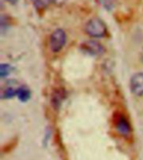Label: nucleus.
<instances>
[{
	"instance_id": "1",
	"label": "nucleus",
	"mask_w": 143,
	"mask_h": 160,
	"mask_svg": "<svg viewBox=\"0 0 143 160\" xmlns=\"http://www.w3.org/2000/svg\"><path fill=\"white\" fill-rule=\"evenodd\" d=\"M85 31L90 37L101 38L104 37L107 32L106 26L102 20L97 18H94L86 23Z\"/></svg>"
},
{
	"instance_id": "7",
	"label": "nucleus",
	"mask_w": 143,
	"mask_h": 160,
	"mask_svg": "<svg viewBox=\"0 0 143 160\" xmlns=\"http://www.w3.org/2000/svg\"><path fill=\"white\" fill-rule=\"evenodd\" d=\"M17 96L19 98V99L25 102L27 100L29 99L30 98V91L27 87L25 86H20L19 90H18Z\"/></svg>"
},
{
	"instance_id": "12",
	"label": "nucleus",
	"mask_w": 143,
	"mask_h": 160,
	"mask_svg": "<svg viewBox=\"0 0 143 160\" xmlns=\"http://www.w3.org/2000/svg\"><path fill=\"white\" fill-rule=\"evenodd\" d=\"M141 60H142V62H143V52H142V54H141Z\"/></svg>"
},
{
	"instance_id": "5",
	"label": "nucleus",
	"mask_w": 143,
	"mask_h": 160,
	"mask_svg": "<svg viewBox=\"0 0 143 160\" xmlns=\"http://www.w3.org/2000/svg\"><path fill=\"white\" fill-rule=\"evenodd\" d=\"M20 86H18L15 81H9L1 88V98H11L17 95L18 90Z\"/></svg>"
},
{
	"instance_id": "8",
	"label": "nucleus",
	"mask_w": 143,
	"mask_h": 160,
	"mask_svg": "<svg viewBox=\"0 0 143 160\" xmlns=\"http://www.w3.org/2000/svg\"><path fill=\"white\" fill-rule=\"evenodd\" d=\"M31 1H32L33 4L39 9L48 7L50 2H52L51 0H31Z\"/></svg>"
},
{
	"instance_id": "11",
	"label": "nucleus",
	"mask_w": 143,
	"mask_h": 160,
	"mask_svg": "<svg viewBox=\"0 0 143 160\" xmlns=\"http://www.w3.org/2000/svg\"><path fill=\"white\" fill-rule=\"evenodd\" d=\"M8 2H10V3H12V4H14L16 2H18V0H7Z\"/></svg>"
},
{
	"instance_id": "9",
	"label": "nucleus",
	"mask_w": 143,
	"mask_h": 160,
	"mask_svg": "<svg viewBox=\"0 0 143 160\" xmlns=\"http://www.w3.org/2000/svg\"><path fill=\"white\" fill-rule=\"evenodd\" d=\"M10 71H11V68L8 64L1 65V67H0V75H1V77H4V76L8 75Z\"/></svg>"
},
{
	"instance_id": "2",
	"label": "nucleus",
	"mask_w": 143,
	"mask_h": 160,
	"mask_svg": "<svg viewBox=\"0 0 143 160\" xmlns=\"http://www.w3.org/2000/svg\"><path fill=\"white\" fill-rule=\"evenodd\" d=\"M66 42V34L64 30L56 29L55 30L50 36V45L53 52H57L62 49Z\"/></svg>"
},
{
	"instance_id": "3",
	"label": "nucleus",
	"mask_w": 143,
	"mask_h": 160,
	"mask_svg": "<svg viewBox=\"0 0 143 160\" xmlns=\"http://www.w3.org/2000/svg\"><path fill=\"white\" fill-rule=\"evenodd\" d=\"M130 89L137 96L143 95V72H137L131 77L130 82Z\"/></svg>"
},
{
	"instance_id": "10",
	"label": "nucleus",
	"mask_w": 143,
	"mask_h": 160,
	"mask_svg": "<svg viewBox=\"0 0 143 160\" xmlns=\"http://www.w3.org/2000/svg\"><path fill=\"white\" fill-rule=\"evenodd\" d=\"M51 1H52L55 4L60 6V5H63L64 3H65L67 0H51Z\"/></svg>"
},
{
	"instance_id": "6",
	"label": "nucleus",
	"mask_w": 143,
	"mask_h": 160,
	"mask_svg": "<svg viewBox=\"0 0 143 160\" xmlns=\"http://www.w3.org/2000/svg\"><path fill=\"white\" fill-rule=\"evenodd\" d=\"M116 128H117L118 132H120V134L122 135H128L130 132V127L127 120L125 119V118H120L116 122Z\"/></svg>"
},
{
	"instance_id": "4",
	"label": "nucleus",
	"mask_w": 143,
	"mask_h": 160,
	"mask_svg": "<svg viewBox=\"0 0 143 160\" xmlns=\"http://www.w3.org/2000/svg\"><path fill=\"white\" fill-rule=\"evenodd\" d=\"M83 50L89 54L100 55L104 52V48L100 42L94 40L85 42L82 46Z\"/></svg>"
}]
</instances>
